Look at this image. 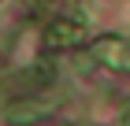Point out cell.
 <instances>
[{"label":"cell","mask_w":130,"mask_h":126,"mask_svg":"<svg viewBox=\"0 0 130 126\" xmlns=\"http://www.w3.org/2000/svg\"><path fill=\"white\" fill-rule=\"evenodd\" d=\"M93 56L100 63H108L111 70H130V41L100 37V41H93Z\"/></svg>","instance_id":"obj_1"},{"label":"cell","mask_w":130,"mask_h":126,"mask_svg":"<svg viewBox=\"0 0 130 126\" xmlns=\"http://www.w3.org/2000/svg\"><path fill=\"white\" fill-rule=\"evenodd\" d=\"M45 41L48 45H78V41H86V22L82 19H56L48 22V30H45Z\"/></svg>","instance_id":"obj_2"},{"label":"cell","mask_w":130,"mask_h":126,"mask_svg":"<svg viewBox=\"0 0 130 126\" xmlns=\"http://www.w3.org/2000/svg\"><path fill=\"white\" fill-rule=\"evenodd\" d=\"M52 104H11L8 111H4V119L8 122H30V119H41V115H48Z\"/></svg>","instance_id":"obj_3"}]
</instances>
